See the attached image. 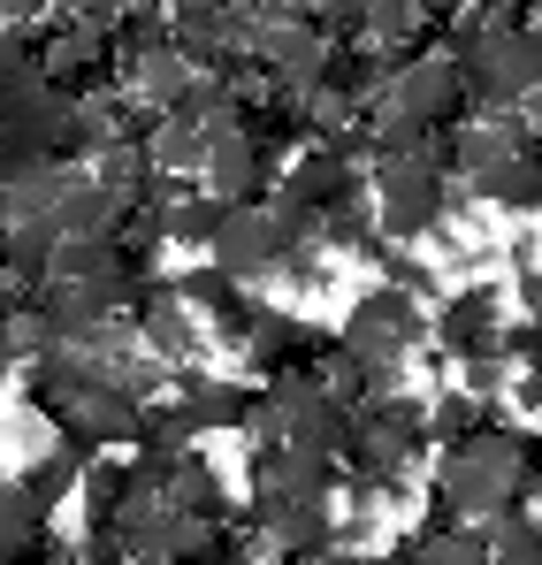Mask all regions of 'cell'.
<instances>
[{"mask_svg":"<svg viewBox=\"0 0 542 565\" xmlns=\"http://www.w3.org/2000/svg\"><path fill=\"white\" fill-rule=\"evenodd\" d=\"M436 436H428V397H413V390H374V397H360L352 405V444H344V467L360 473H405L421 451H428Z\"/></svg>","mask_w":542,"mask_h":565,"instance_id":"obj_3","label":"cell"},{"mask_svg":"<svg viewBox=\"0 0 542 565\" xmlns=\"http://www.w3.org/2000/svg\"><path fill=\"white\" fill-rule=\"evenodd\" d=\"M130 329H138V344H146L153 360H169V367H191V352L206 344V321L191 313V298L177 290V276H146L130 290Z\"/></svg>","mask_w":542,"mask_h":565,"instance_id":"obj_7","label":"cell"},{"mask_svg":"<svg viewBox=\"0 0 542 565\" xmlns=\"http://www.w3.org/2000/svg\"><path fill=\"white\" fill-rule=\"evenodd\" d=\"M107 62H115V39L99 31V23H62V31H46V77L62 85V93H107Z\"/></svg>","mask_w":542,"mask_h":565,"instance_id":"obj_15","label":"cell"},{"mask_svg":"<svg viewBox=\"0 0 542 565\" xmlns=\"http://www.w3.org/2000/svg\"><path fill=\"white\" fill-rule=\"evenodd\" d=\"M123 70H130V93L146 99L153 115H177L183 99H191V85L206 77V70H191V62L177 54V39H169V46H153V54H130Z\"/></svg>","mask_w":542,"mask_h":565,"instance_id":"obj_18","label":"cell"},{"mask_svg":"<svg viewBox=\"0 0 542 565\" xmlns=\"http://www.w3.org/2000/svg\"><path fill=\"white\" fill-rule=\"evenodd\" d=\"M177 290L191 298V313L206 321V337H222V344H237V352H245V337H253L261 313H268V298H253V282L222 276L214 260H199L191 276H177Z\"/></svg>","mask_w":542,"mask_h":565,"instance_id":"obj_10","label":"cell"},{"mask_svg":"<svg viewBox=\"0 0 542 565\" xmlns=\"http://www.w3.org/2000/svg\"><path fill=\"white\" fill-rule=\"evenodd\" d=\"M46 77V31L39 23H0V85Z\"/></svg>","mask_w":542,"mask_h":565,"instance_id":"obj_29","label":"cell"},{"mask_svg":"<svg viewBox=\"0 0 542 565\" xmlns=\"http://www.w3.org/2000/svg\"><path fill=\"white\" fill-rule=\"evenodd\" d=\"M54 230H62V237H115V230H123V206L92 184V177H77L70 199L54 206Z\"/></svg>","mask_w":542,"mask_h":565,"instance_id":"obj_25","label":"cell"},{"mask_svg":"<svg viewBox=\"0 0 542 565\" xmlns=\"http://www.w3.org/2000/svg\"><path fill=\"white\" fill-rule=\"evenodd\" d=\"M130 8H138V0H62V15H70V23H99V31H107V23H123Z\"/></svg>","mask_w":542,"mask_h":565,"instance_id":"obj_32","label":"cell"},{"mask_svg":"<svg viewBox=\"0 0 542 565\" xmlns=\"http://www.w3.org/2000/svg\"><path fill=\"white\" fill-rule=\"evenodd\" d=\"M436 344H444L451 360L497 352V344H504V282H458L451 298L436 306Z\"/></svg>","mask_w":542,"mask_h":565,"instance_id":"obj_11","label":"cell"},{"mask_svg":"<svg viewBox=\"0 0 542 565\" xmlns=\"http://www.w3.org/2000/svg\"><path fill=\"white\" fill-rule=\"evenodd\" d=\"M46 0H0V23H39Z\"/></svg>","mask_w":542,"mask_h":565,"instance_id":"obj_34","label":"cell"},{"mask_svg":"<svg viewBox=\"0 0 542 565\" xmlns=\"http://www.w3.org/2000/svg\"><path fill=\"white\" fill-rule=\"evenodd\" d=\"M275 153L261 138H245V130H222L214 138V153H206V169H199V191H214L222 206H268L275 199Z\"/></svg>","mask_w":542,"mask_h":565,"instance_id":"obj_9","label":"cell"},{"mask_svg":"<svg viewBox=\"0 0 542 565\" xmlns=\"http://www.w3.org/2000/svg\"><path fill=\"white\" fill-rule=\"evenodd\" d=\"M253 390H261V382H245V375H199V367H177V405H183V420H191V436L245 428Z\"/></svg>","mask_w":542,"mask_h":565,"instance_id":"obj_14","label":"cell"},{"mask_svg":"<svg viewBox=\"0 0 542 565\" xmlns=\"http://www.w3.org/2000/svg\"><path fill=\"white\" fill-rule=\"evenodd\" d=\"M0 276H8V222H0Z\"/></svg>","mask_w":542,"mask_h":565,"instance_id":"obj_35","label":"cell"},{"mask_svg":"<svg viewBox=\"0 0 542 565\" xmlns=\"http://www.w3.org/2000/svg\"><path fill=\"white\" fill-rule=\"evenodd\" d=\"M352 352H360L366 367L382 382H397V367L436 337V321H428V306L413 298V290H397V282H374L352 298V313H344V329H337Z\"/></svg>","mask_w":542,"mask_h":565,"instance_id":"obj_5","label":"cell"},{"mask_svg":"<svg viewBox=\"0 0 542 565\" xmlns=\"http://www.w3.org/2000/svg\"><path fill=\"white\" fill-rule=\"evenodd\" d=\"M85 467H92L85 451H70V444H46V451H39V459L23 467V489H31V497H39L46 512H62V504H70L77 489H85Z\"/></svg>","mask_w":542,"mask_h":565,"instance_id":"obj_22","label":"cell"},{"mask_svg":"<svg viewBox=\"0 0 542 565\" xmlns=\"http://www.w3.org/2000/svg\"><path fill=\"white\" fill-rule=\"evenodd\" d=\"M206 153H214V130H206V122H191V115H161V122H153V138H146V161H153L161 177H177V184H199Z\"/></svg>","mask_w":542,"mask_h":565,"instance_id":"obj_19","label":"cell"},{"mask_svg":"<svg viewBox=\"0 0 542 565\" xmlns=\"http://www.w3.org/2000/svg\"><path fill=\"white\" fill-rule=\"evenodd\" d=\"M313 15H329V23H360L366 15V0H306Z\"/></svg>","mask_w":542,"mask_h":565,"instance_id":"obj_33","label":"cell"},{"mask_svg":"<svg viewBox=\"0 0 542 565\" xmlns=\"http://www.w3.org/2000/svg\"><path fill=\"white\" fill-rule=\"evenodd\" d=\"M329 352V329L298 321V313H261V329L245 337V367L268 382V375H313V360Z\"/></svg>","mask_w":542,"mask_h":565,"instance_id":"obj_13","label":"cell"},{"mask_svg":"<svg viewBox=\"0 0 542 565\" xmlns=\"http://www.w3.org/2000/svg\"><path fill=\"white\" fill-rule=\"evenodd\" d=\"M481 428H489V397H474V390L428 397V436H436V444H466V436H481Z\"/></svg>","mask_w":542,"mask_h":565,"instance_id":"obj_26","label":"cell"},{"mask_svg":"<svg viewBox=\"0 0 542 565\" xmlns=\"http://www.w3.org/2000/svg\"><path fill=\"white\" fill-rule=\"evenodd\" d=\"M230 222V206L214 199V191L183 184L177 199H169V245H183V253H214V230Z\"/></svg>","mask_w":542,"mask_h":565,"instance_id":"obj_21","label":"cell"},{"mask_svg":"<svg viewBox=\"0 0 542 565\" xmlns=\"http://www.w3.org/2000/svg\"><path fill=\"white\" fill-rule=\"evenodd\" d=\"M161 497H169L177 512H191V520H222V527H230V481H222V467H214L206 451H191V459L161 481Z\"/></svg>","mask_w":542,"mask_h":565,"instance_id":"obj_20","label":"cell"},{"mask_svg":"<svg viewBox=\"0 0 542 565\" xmlns=\"http://www.w3.org/2000/svg\"><path fill=\"white\" fill-rule=\"evenodd\" d=\"M436 565H497V543H489V520H436Z\"/></svg>","mask_w":542,"mask_h":565,"instance_id":"obj_28","label":"cell"},{"mask_svg":"<svg viewBox=\"0 0 542 565\" xmlns=\"http://www.w3.org/2000/svg\"><path fill=\"white\" fill-rule=\"evenodd\" d=\"M366 191H374V222H382L390 245H421L428 230H444V214L458 199L444 153H382Z\"/></svg>","mask_w":542,"mask_h":565,"instance_id":"obj_2","label":"cell"},{"mask_svg":"<svg viewBox=\"0 0 542 565\" xmlns=\"http://www.w3.org/2000/svg\"><path fill=\"white\" fill-rule=\"evenodd\" d=\"M458 375H466L474 397H489V405H497V390L512 382V360H504V352H474V360H458Z\"/></svg>","mask_w":542,"mask_h":565,"instance_id":"obj_31","label":"cell"},{"mask_svg":"<svg viewBox=\"0 0 542 565\" xmlns=\"http://www.w3.org/2000/svg\"><path fill=\"white\" fill-rule=\"evenodd\" d=\"M130 497H146L138 467H130V459H107V451H99V459L85 467V520H92V527H107V520H115V512H123Z\"/></svg>","mask_w":542,"mask_h":565,"instance_id":"obj_23","label":"cell"},{"mask_svg":"<svg viewBox=\"0 0 542 565\" xmlns=\"http://www.w3.org/2000/svg\"><path fill=\"white\" fill-rule=\"evenodd\" d=\"M70 115H77V93H62L54 77L0 85V177L31 161H70Z\"/></svg>","mask_w":542,"mask_h":565,"instance_id":"obj_6","label":"cell"},{"mask_svg":"<svg viewBox=\"0 0 542 565\" xmlns=\"http://www.w3.org/2000/svg\"><path fill=\"white\" fill-rule=\"evenodd\" d=\"M428 23H436V8H428V0H366L360 46L390 54V62H413V54H428V46H421V39H428Z\"/></svg>","mask_w":542,"mask_h":565,"instance_id":"obj_17","label":"cell"},{"mask_svg":"<svg viewBox=\"0 0 542 565\" xmlns=\"http://www.w3.org/2000/svg\"><path fill=\"white\" fill-rule=\"evenodd\" d=\"M222 276L237 282H268L283 276V237H275V214L268 206H230V222L214 230V253H206Z\"/></svg>","mask_w":542,"mask_h":565,"instance_id":"obj_12","label":"cell"},{"mask_svg":"<svg viewBox=\"0 0 542 565\" xmlns=\"http://www.w3.org/2000/svg\"><path fill=\"white\" fill-rule=\"evenodd\" d=\"M85 169L77 161H31V169H8L0 177V222H54V206L70 199Z\"/></svg>","mask_w":542,"mask_h":565,"instance_id":"obj_16","label":"cell"},{"mask_svg":"<svg viewBox=\"0 0 542 565\" xmlns=\"http://www.w3.org/2000/svg\"><path fill=\"white\" fill-rule=\"evenodd\" d=\"M138 428H146V397L99 375L85 397L70 405L62 444H70V451H85V459H99V451H130V444H138Z\"/></svg>","mask_w":542,"mask_h":565,"instance_id":"obj_8","label":"cell"},{"mask_svg":"<svg viewBox=\"0 0 542 565\" xmlns=\"http://www.w3.org/2000/svg\"><path fill=\"white\" fill-rule=\"evenodd\" d=\"M458 70L481 115H512V99L542 93V23H497V31L466 39Z\"/></svg>","mask_w":542,"mask_h":565,"instance_id":"obj_4","label":"cell"},{"mask_svg":"<svg viewBox=\"0 0 542 565\" xmlns=\"http://www.w3.org/2000/svg\"><path fill=\"white\" fill-rule=\"evenodd\" d=\"M130 565H177V558H130Z\"/></svg>","mask_w":542,"mask_h":565,"instance_id":"obj_37","label":"cell"},{"mask_svg":"<svg viewBox=\"0 0 542 565\" xmlns=\"http://www.w3.org/2000/svg\"><path fill=\"white\" fill-rule=\"evenodd\" d=\"M489 543H497V565H542V512H528V504L497 512Z\"/></svg>","mask_w":542,"mask_h":565,"instance_id":"obj_27","label":"cell"},{"mask_svg":"<svg viewBox=\"0 0 542 565\" xmlns=\"http://www.w3.org/2000/svg\"><path fill=\"white\" fill-rule=\"evenodd\" d=\"M54 253H62L54 222H8V276L23 282V290H39V282L54 276Z\"/></svg>","mask_w":542,"mask_h":565,"instance_id":"obj_24","label":"cell"},{"mask_svg":"<svg viewBox=\"0 0 542 565\" xmlns=\"http://www.w3.org/2000/svg\"><path fill=\"white\" fill-rule=\"evenodd\" d=\"M46 520H54V512L23 489V473H15V481H0V551H15V543L46 535Z\"/></svg>","mask_w":542,"mask_h":565,"instance_id":"obj_30","label":"cell"},{"mask_svg":"<svg viewBox=\"0 0 542 565\" xmlns=\"http://www.w3.org/2000/svg\"><path fill=\"white\" fill-rule=\"evenodd\" d=\"M253 8H306V0H253Z\"/></svg>","mask_w":542,"mask_h":565,"instance_id":"obj_36","label":"cell"},{"mask_svg":"<svg viewBox=\"0 0 542 565\" xmlns=\"http://www.w3.org/2000/svg\"><path fill=\"white\" fill-rule=\"evenodd\" d=\"M528 467H535V444L520 428H481L466 444H444L436 459V512L444 520H497L512 504H528Z\"/></svg>","mask_w":542,"mask_h":565,"instance_id":"obj_1","label":"cell"}]
</instances>
